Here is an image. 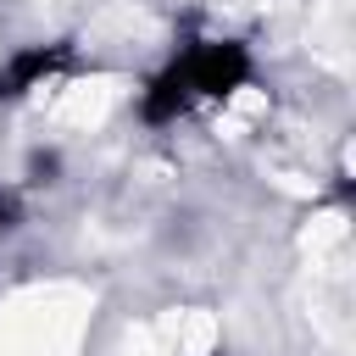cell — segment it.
Masks as SVG:
<instances>
[{
    "mask_svg": "<svg viewBox=\"0 0 356 356\" xmlns=\"http://www.w3.org/2000/svg\"><path fill=\"white\" fill-rule=\"evenodd\" d=\"M178 67H184L189 95H234L250 78V50L234 39H206V44H189Z\"/></svg>",
    "mask_w": 356,
    "mask_h": 356,
    "instance_id": "6da1fadb",
    "label": "cell"
},
{
    "mask_svg": "<svg viewBox=\"0 0 356 356\" xmlns=\"http://www.w3.org/2000/svg\"><path fill=\"white\" fill-rule=\"evenodd\" d=\"M189 100H195V95H189V83H184V67H178V61H167V67L150 78V89L139 95V117L161 128V122H172Z\"/></svg>",
    "mask_w": 356,
    "mask_h": 356,
    "instance_id": "3957f363",
    "label": "cell"
},
{
    "mask_svg": "<svg viewBox=\"0 0 356 356\" xmlns=\"http://www.w3.org/2000/svg\"><path fill=\"white\" fill-rule=\"evenodd\" d=\"M67 56H72V44H28V50H17V56L0 67V100H17V95H28L33 83H44L50 72L67 67Z\"/></svg>",
    "mask_w": 356,
    "mask_h": 356,
    "instance_id": "7a4b0ae2",
    "label": "cell"
},
{
    "mask_svg": "<svg viewBox=\"0 0 356 356\" xmlns=\"http://www.w3.org/2000/svg\"><path fill=\"white\" fill-rule=\"evenodd\" d=\"M17 217H22V211H17V200L0 189V234H6V228H17Z\"/></svg>",
    "mask_w": 356,
    "mask_h": 356,
    "instance_id": "277c9868",
    "label": "cell"
}]
</instances>
